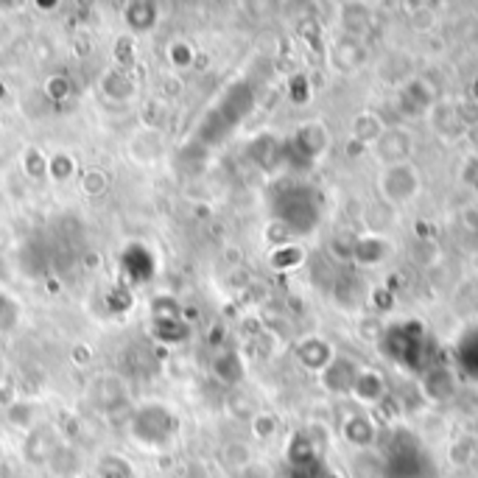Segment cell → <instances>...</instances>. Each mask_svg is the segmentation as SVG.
Returning a JSON list of instances; mask_svg holds the SVG:
<instances>
[{"mask_svg": "<svg viewBox=\"0 0 478 478\" xmlns=\"http://www.w3.org/2000/svg\"><path fill=\"white\" fill-rule=\"evenodd\" d=\"M171 57H173L176 65H188V62H190V53H188L185 45H173V48H171Z\"/></svg>", "mask_w": 478, "mask_h": 478, "instance_id": "3957f363", "label": "cell"}, {"mask_svg": "<svg viewBox=\"0 0 478 478\" xmlns=\"http://www.w3.org/2000/svg\"><path fill=\"white\" fill-rule=\"evenodd\" d=\"M84 188L90 190V193H101L104 188H106V176L96 168V171H90L84 176Z\"/></svg>", "mask_w": 478, "mask_h": 478, "instance_id": "6da1fadb", "label": "cell"}, {"mask_svg": "<svg viewBox=\"0 0 478 478\" xmlns=\"http://www.w3.org/2000/svg\"><path fill=\"white\" fill-rule=\"evenodd\" d=\"M9 420L14 422V425H26L31 422V405H14V409H9Z\"/></svg>", "mask_w": 478, "mask_h": 478, "instance_id": "7a4b0ae2", "label": "cell"}]
</instances>
